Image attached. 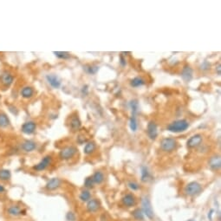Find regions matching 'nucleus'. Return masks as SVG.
Wrapping results in <instances>:
<instances>
[{"mask_svg":"<svg viewBox=\"0 0 221 221\" xmlns=\"http://www.w3.org/2000/svg\"><path fill=\"white\" fill-rule=\"evenodd\" d=\"M189 128V122L187 120H177L171 122L167 127V129L173 133H181Z\"/></svg>","mask_w":221,"mask_h":221,"instance_id":"f257e3e1","label":"nucleus"},{"mask_svg":"<svg viewBox=\"0 0 221 221\" xmlns=\"http://www.w3.org/2000/svg\"><path fill=\"white\" fill-rule=\"evenodd\" d=\"M201 191H202L201 185L196 181L188 183L185 188V192L188 196H196L198 194H200Z\"/></svg>","mask_w":221,"mask_h":221,"instance_id":"f03ea898","label":"nucleus"},{"mask_svg":"<svg viewBox=\"0 0 221 221\" xmlns=\"http://www.w3.org/2000/svg\"><path fill=\"white\" fill-rule=\"evenodd\" d=\"M177 147V142L173 138H164L160 142L161 150L167 153H170L174 150Z\"/></svg>","mask_w":221,"mask_h":221,"instance_id":"7ed1b4c3","label":"nucleus"},{"mask_svg":"<svg viewBox=\"0 0 221 221\" xmlns=\"http://www.w3.org/2000/svg\"><path fill=\"white\" fill-rule=\"evenodd\" d=\"M76 152H77V149L75 147H64L60 151L59 156L62 160H70V159L72 158L76 154Z\"/></svg>","mask_w":221,"mask_h":221,"instance_id":"20e7f679","label":"nucleus"},{"mask_svg":"<svg viewBox=\"0 0 221 221\" xmlns=\"http://www.w3.org/2000/svg\"><path fill=\"white\" fill-rule=\"evenodd\" d=\"M142 212L146 214V216L148 219H154V211L151 206L150 200H148L147 197H144L142 199Z\"/></svg>","mask_w":221,"mask_h":221,"instance_id":"39448f33","label":"nucleus"},{"mask_svg":"<svg viewBox=\"0 0 221 221\" xmlns=\"http://www.w3.org/2000/svg\"><path fill=\"white\" fill-rule=\"evenodd\" d=\"M52 162V157L50 155H46L45 157L41 160V161L39 163H38L36 166H34V170L38 172H41L45 170L47 167L50 166V164Z\"/></svg>","mask_w":221,"mask_h":221,"instance_id":"423d86ee","label":"nucleus"},{"mask_svg":"<svg viewBox=\"0 0 221 221\" xmlns=\"http://www.w3.org/2000/svg\"><path fill=\"white\" fill-rule=\"evenodd\" d=\"M147 135L151 140H155L157 138V136H158V128H157V125H156L155 121H149V123L147 124Z\"/></svg>","mask_w":221,"mask_h":221,"instance_id":"0eeeda50","label":"nucleus"},{"mask_svg":"<svg viewBox=\"0 0 221 221\" xmlns=\"http://www.w3.org/2000/svg\"><path fill=\"white\" fill-rule=\"evenodd\" d=\"M203 141V137L202 135L200 134V133H197V134H194L192 135V137L190 138L189 140L187 141V147L189 148H194L196 147L200 146L201 144V142Z\"/></svg>","mask_w":221,"mask_h":221,"instance_id":"6e6552de","label":"nucleus"},{"mask_svg":"<svg viewBox=\"0 0 221 221\" xmlns=\"http://www.w3.org/2000/svg\"><path fill=\"white\" fill-rule=\"evenodd\" d=\"M0 81L4 86L9 87L12 84L13 81H14V76L8 71H4L0 75Z\"/></svg>","mask_w":221,"mask_h":221,"instance_id":"1a4fd4ad","label":"nucleus"},{"mask_svg":"<svg viewBox=\"0 0 221 221\" xmlns=\"http://www.w3.org/2000/svg\"><path fill=\"white\" fill-rule=\"evenodd\" d=\"M25 210L18 206V205H11L9 206L8 209H7V213H8L10 216H12V217H17V216H21L22 214H25Z\"/></svg>","mask_w":221,"mask_h":221,"instance_id":"9d476101","label":"nucleus"},{"mask_svg":"<svg viewBox=\"0 0 221 221\" xmlns=\"http://www.w3.org/2000/svg\"><path fill=\"white\" fill-rule=\"evenodd\" d=\"M37 124L34 121H27L22 125V132L26 134H31L36 131Z\"/></svg>","mask_w":221,"mask_h":221,"instance_id":"9b49d317","label":"nucleus"},{"mask_svg":"<svg viewBox=\"0 0 221 221\" xmlns=\"http://www.w3.org/2000/svg\"><path fill=\"white\" fill-rule=\"evenodd\" d=\"M46 80L52 88H58L61 86V80L59 79L57 75H54V74L46 75Z\"/></svg>","mask_w":221,"mask_h":221,"instance_id":"f8f14e48","label":"nucleus"},{"mask_svg":"<svg viewBox=\"0 0 221 221\" xmlns=\"http://www.w3.org/2000/svg\"><path fill=\"white\" fill-rule=\"evenodd\" d=\"M61 184H62L61 179L58 178H52L47 182V184L45 185V188L49 191H54L60 187Z\"/></svg>","mask_w":221,"mask_h":221,"instance_id":"ddd939ff","label":"nucleus"},{"mask_svg":"<svg viewBox=\"0 0 221 221\" xmlns=\"http://www.w3.org/2000/svg\"><path fill=\"white\" fill-rule=\"evenodd\" d=\"M86 207L89 213H96L100 208V202L96 199H91L87 202Z\"/></svg>","mask_w":221,"mask_h":221,"instance_id":"4468645a","label":"nucleus"},{"mask_svg":"<svg viewBox=\"0 0 221 221\" xmlns=\"http://www.w3.org/2000/svg\"><path fill=\"white\" fill-rule=\"evenodd\" d=\"M122 203L127 207H132L136 204V199L132 193H128L122 198Z\"/></svg>","mask_w":221,"mask_h":221,"instance_id":"2eb2a0df","label":"nucleus"},{"mask_svg":"<svg viewBox=\"0 0 221 221\" xmlns=\"http://www.w3.org/2000/svg\"><path fill=\"white\" fill-rule=\"evenodd\" d=\"M192 74H193V71H192V69L190 66H185L182 70V72H181V76L186 82H190L192 78Z\"/></svg>","mask_w":221,"mask_h":221,"instance_id":"dca6fc26","label":"nucleus"},{"mask_svg":"<svg viewBox=\"0 0 221 221\" xmlns=\"http://www.w3.org/2000/svg\"><path fill=\"white\" fill-rule=\"evenodd\" d=\"M70 128L72 131H77L81 128V121L77 115L71 117L70 121Z\"/></svg>","mask_w":221,"mask_h":221,"instance_id":"f3484780","label":"nucleus"},{"mask_svg":"<svg viewBox=\"0 0 221 221\" xmlns=\"http://www.w3.org/2000/svg\"><path fill=\"white\" fill-rule=\"evenodd\" d=\"M220 158L219 156H213L209 160V166L213 170H219L220 168Z\"/></svg>","mask_w":221,"mask_h":221,"instance_id":"a211bd4d","label":"nucleus"},{"mask_svg":"<svg viewBox=\"0 0 221 221\" xmlns=\"http://www.w3.org/2000/svg\"><path fill=\"white\" fill-rule=\"evenodd\" d=\"M36 147H37V144L33 141H25L22 144V149L27 153L34 151L36 149Z\"/></svg>","mask_w":221,"mask_h":221,"instance_id":"6ab92c4d","label":"nucleus"},{"mask_svg":"<svg viewBox=\"0 0 221 221\" xmlns=\"http://www.w3.org/2000/svg\"><path fill=\"white\" fill-rule=\"evenodd\" d=\"M34 95V89L33 88L31 87H29V86H26L25 88H22L21 90V96L25 98V99H29V98H31Z\"/></svg>","mask_w":221,"mask_h":221,"instance_id":"aec40b11","label":"nucleus"},{"mask_svg":"<svg viewBox=\"0 0 221 221\" xmlns=\"http://www.w3.org/2000/svg\"><path fill=\"white\" fill-rule=\"evenodd\" d=\"M146 83V81L143 79L142 77L137 76V77H134L133 80H131L130 82V85L133 87V88H138V87H142L144 84Z\"/></svg>","mask_w":221,"mask_h":221,"instance_id":"412c9836","label":"nucleus"},{"mask_svg":"<svg viewBox=\"0 0 221 221\" xmlns=\"http://www.w3.org/2000/svg\"><path fill=\"white\" fill-rule=\"evenodd\" d=\"M92 179L95 184H101L104 180V174L101 171H96L92 176Z\"/></svg>","mask_w":221,"mask_h":221,"instance_id":"4be33fe9","label":"nucleus"},{"mask_svg":"<svg viewBox=\"0 0 221 221\" xmlns=\"http://www.w3.org/2000/svg\"><path fill=\"white\" fill-rule=\"evenodd\" d=\"M96 143L94 142H88L84 147V154L86 155H91L94 151L96 150Z\"/></svg>","mask_w":221,"mask_h":221,"instance_id":"5701e85b","label":"nucleus"},{"mask_svg":"<svg viewBox=\"0 0 221 221\" xmlns=\"http://www.w3.org/2000/svg\"><path fill=\"white\" fill-rule=\"evenodd\" d=\"M11 178V171L8 169H0V180L7 181Z\"/></svg>","mask_w":221,"mask_h":221,"instance_id":"b1692460","label":"nucleus"},{"mask_svg":"<svg viewBox=\"0 0 221 221\" xmlns=\"http://www.w3.org/2000/svg\"><path fill=\"white\" fill-rule=\"evenodd\" d=\"M9 125H10V120L8 116L4 113H0V128H6Z\"/></svg>","mask_w":221,"mask_h":221,"instance_id":"393cba45","label":"nucleus"},{"mask_svg":"<svg viewBox=\"0 0 221 221\" xmlns=\"http://www.w3.org/2000/svg\"><path fill=\"white\" fill-rule=\"evenodd\" d=\"M129 107L132 111V115H136L139 110V103H138L137 100H132L130 101Z\"/></svg>","mask_w":221,"mask_h":221,"instance_id":"a878e982","label":"nucleus"},{"mask_svg":"<svg viewBox=\"0 0 221 221\" xmlns=\"http://www.w3.org/2000/svg\"><path fill=\"white\" fill-rule=\"evenodd\" d=\"M129 128L133 132H135L138 129V123L136 115H131L129 120Z\"/></svg>","mask_w":221,"mask_h":221,"instance_id":"bb28decb","label":"nucleus"},{"mask_svg":"<svg viewBox=\"0 0 221 221\" xmlns=\"http://www.w3.org/2000/svg\"><path fill=\"white\" fill-rule=\"evenodd\" d=\"M79 198L81 201H83V202H88V200H91V194H90V192H89V191H88V190H83V192H81Z\"/></svg>","mask_w":221,"mask_h":221,"instance_id":"cd10ccee","label":"nucleus"},{"mask_svg":"<svg viewBox=\"0 0 221 221\" xmlns=\"http://www.w3.org/2000/svg\"><path fill=\"white\" fill-rule=\"evenodd\" d=\"M150 178V174L148 172V169L147 167H142V181L147 182Z\"/></svg>","mask_w":221,"mask_h":221,"instance_id":"c85d7f7f","label":"nucleus"},{"mask_svg":"<svg viewBox=\"0 0 221 221\" xmlns=\"http://www.w3.org/2000/svg\"><path fill=\"white\" fill-rule=\"evenodd\" d=\"M132 214L136 220H143V219H144V213L142 212V209H135L132 213Z\"/></svg>","mask_w":221,"mask_h":221,"instance_id":"c756f323","label":"nucleus"},{"mask_svg":"<svg viewBox=\"0 0 221 221\" xmlns=\"http://www.w3.org/2000/svg\"><path fill=\"white\" fill-rule=\"evenodd\" d=\"M84 69H85V70H86L87 73L94 75V74H96V72L98 71L99 67L96 66V65H86V66L84 67Z\"/></svg>","mask_w":221,"mask_h":221,"instance_id":"7c9ffc66","label":"nucleus"},{"mask_svg":"<svg viewBox=\"0 0 221 221\" xmlns=\"http://www.w3.org/2000/svg\"><path fill=\"white\" fill-rule=\"evenodd\" d=\"M56 56H57L58 58L61 59H68L70 57V55L69 52H65V51H54L53 52Z\"/></svg>","mask_w":221,"mask_h":221,"instance_id":"2f4dec72","label":"nucleus"},{"mask_svg":"<svg viewBox=\"0 0 221 221\" xmlns=\"http://www.w3.org/2000/svg\"><path fill=\"white\" fill-rule=\"evenodd\" d=\"M94 181H93V179H92V176L91 177H88V178H86L85 179V181H84V186H85V187L87 188H92L93 187H94Z\"/></svg>","mask_w":221,"mask_h":221,"instance_id":"473e14b6","label":"nucleus"},{"mask_svg":"<svg viewBox=\"0 0 221 221\" xmlns=\"http://www.w3.org/2000/svg\"><path fill=\"white\" fill-rule=\"evenodd\" d=\"M128 186H129V187L130 189H132L133 191H136V190H138V189L140 188V186H139L136 182H133V181L129 182Z\"/></svg>","mask_w":221,"mask_h":221,"instance_id":"72a5a7b5","label":"nucleus"},{"mask_svg":"<svg viewBox=\"0 0 221 221\" xmlns=\"http://www.w3.org/2000/svg\"><path fill=\"white\" fill-rule=\"evenodd\" d=\"M209 67H210V64H209L207 62H204V63L201 64L200 69H201V70H208Z\"/></svg>","mask_w":221,"mask_h":221,"instance_id":"f704fd0d","label":"nucleus"},{"mask_svg":"<svg viewBox=\"0 0 221 221\" xmlns=\"http://www.w3.org/2000/svg\"><path fill=\"white\" fill-rule=\"evenodd\" d=\"M121 66H125L126 65V61H125V59L123 58L122 56H121Z\"/></svg>","mask_w":221,"mask_h":221,"instance_id":"c9c22d12","label":"nucleus"},{"mask_svg":"<svg viewBox=\"0 0 221 221\" xmlns=\"http://www.w3.org/2000/svg\"><path fill=\"white\" fill-rule=\"evenodd\" d=\"M5 191V188H4V187L2 185V184H0V193H3V192Z\"/></svg>","mask_w":221,"mask_h":221,"instance_id":"e433bc0d","label":"nucleus"},{"mask_svg":"<svg viewBox=\"0 0 221 221\" xmlns=\"http://www.w3.org/2000/svg\"><path fill=\"white\" fill-rule=\"evenodd\" d=\"M216 70H217L218 75H220V64H219V65H218V67L216 68Z\"/></svg>","mask_w":221,"mask_h":221,"instance_id":"4c0bfd02","label":"nucleus"},{"mask_svg":"<svg viewBox=\"0 0 221 221\" xmlns=\"http://www.w3.org/2000/svg\"><path fill=\"white\" fill-rule=\"evenodd\" d=\"M187 221H194V220H192V219H191V220H187Z\"/></svg>","mask_w":221,"mask_h":221,"instance_id":"58836bf2","label":"nucleus"}]
</instances>
